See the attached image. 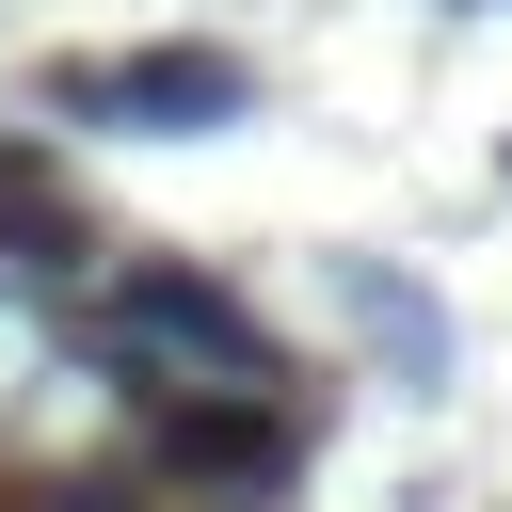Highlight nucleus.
I'll list each match as a JSON object with an SVG mask.
<instances>
[{
	"instance_id": "f257e3e1",
	"label": "nucleus",
	"mask_w": 512,
	"mask_h": 512,
	"mask_svg": "<svg viewBox=\"0 0 512 512\" xmlns=\"http://www.w3.org/2000/svg\"><path fill=\"white\" fill-rule=\"evenodd\" d=\"M64 352H144V368H176V384H288L272 320H256L224 272H192V256H112L96 304H64Z\"/></svg>"
},
{
	"instance_id": "f03ea898",
	"label": "nucleus",
	"mask_w": 512,
	"mask_h": 512,
	"mask_svg": "<svg viewBox=\"0 0 512 512\" xmlns=\"http://www.w3.org/2000/svg\"><path fill=\"white\" fill-rule=\"evenodd\" d=\"M128 464L160 496H288L304 480V400L288 384H160V400H128Z\"/></svg>"
},
{
	"instance_id": "7ed1b4c3",
	"label": "nucleus",
	"mask_w": 512,
	"mask_h": 512,
	"mask_svg": "<svg viewBox=\"0 0 512 512\" xmlns=\"http://www.w3.org/2000/svg\"><path fill=\"white\" fill-rule=\"evenodd\" d=\"M32 112H64V128H240L256 112V64L208 48V32H160L128 64H48Z\"/></svg>"
},
{
	"instance_id": "20e7f679",
	"label": "nucleus",
	"mask_w": 512,
	"mask_h": 512,
	"mask_svg": "<svg viewBox=\"0 0 512 512\" xmlns=\"http://www.w3.org/2000/svg\"><path fill=\"white\" fill-rule=\"evenodd\" d=\"M0 512H160V480L112 448V464H32V480H0Z\"/></svg>"
},
{
	"instance_id": "39448f33",
	"label": "nucleus",
	"mask_w": 512,
	"mask_h": 512,
	"mask_svg": "<svg viewBox=\"0 0 512 512\" xmlns=\"http://www.w3.org/2000/svg\"><path fill=\"white\" fill-rule=\"evenodd\" d=\"M352 320H368V336H384V352H400V368L432 384V352H448V320H432V304H416L400 272H352Z\"/></svg>"
}]
</instances>
